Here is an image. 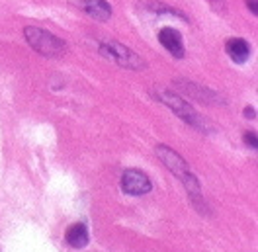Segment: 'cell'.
<instances>
[{
    "label": "cell",
    "instance_id": "obj_1",
    "mask_svg": "<svg viewBox=\"0 0 258 252\" xmlns=\"http://www.w3.org/2000/svg\"><path fill=\"white\" fill-rule=\"evenodd\" d=\"M26 41L32 45L33 51H37L43 57H61L67 51V43L63 39H59L57 35L43 30V28H35V26H28L24 30Z\"/></svg>",
    "mask_w": 258,
    "mask_h": 252
},
{
    "label": "cell",
    "instance_id": "obj_2",
    "mask_svg": "<svg viewBox=\"0 0 258 252\" xmlns=\"http://www.w3.org/2000/svg\"><path fill=\"white\" fill-rule=\"evenodd\" d=\"M157 155L159 158L162 160V164L170 170V172L174 174L176 178L182 180V184L186 186V190L196 196L198 192H200V184H198V180L194 178V174L190 172V168H188V164L184 162V158L178 155L176 151H172V149H168V147H157Z\"/></svg>",
    "mask_w": 258,
    "mask_h": 252
},
{
    "label": "cell",
    "instance_id": "obj_3",
    "mask_svg": "<svg viewBox=\"0 0 258 252\" xmlns=\"http://www.w3.org/2000/svg\"><path fill=\"white\" fill-rule=\"evenodd\" d=\"M100 53L108 59H112L113 63H117L119 67H125V69H133V71H139V69H145V61L129 47H125L123 43H117V41H104L100 45Z\"/></svg>",
    "mask_w": 258,
    "mask_h": 252
},
{
    "label": "cell",
    "instance_id": "obj_4",
    "mask_svg": "<svg viewBox=\"0 0 258 252\" xmlns=\"http://www.w3.org/2000/svg\"><path fill=\"white\" fill-rule=\"evenodd\" d=\"M159 98H161L162 102L170 108V110L176 113L180 119H184L186 123H190V125L198 127V129H204V125H202V117L196 113V110H194L192 106L188 104V102H184L180 96L176 94H170V92H164V90H161L159 92Z\"/></svg>",
    "mask_w": 258,
    "mask_h": 252
},
{
    "label": "cell",
    "instance_id": "obj_5",
    "mask_svg": "<svg viewBox=\"0 0 258 252\" xmlns=\"http://www.w3.org/2000/svg\"><path fill=\"white\" fill-rule=\"evenodd\" d=\"M151 188H153V184H151L149 176L141 170L129 168L121 176V190L129 196H143V194H149Z\"/></svg>",
    "mask_w": 258,
    "mask_h": 252
},
{
    "label": "cell",
    "instance_id": "obj_6",
    "mask_svg": "<svg viewBox=\"0 0 258 252\" xmlns=\"http://www.w3.org/2000/svg\"><path fill=\"white\" fill-rule=\"evenodd\" d=\"M159 41H161V45L170 55H174L178 59H182L184 57V43H182V35L178 30H172V28H162L161 32H159Z\"/></svg>",
    "mask_w": 258,
    "mask_h": 252
},
{
    "label": "cell",
    "instance_id": "obj_7",
    "mask_svg": "<svg viewBox=\"0 0 258 252\" xmlns=\"http://www.w3.org/2000/svg\"><path fill=\"white\" fill-rule=\"evenodd\" d=\"M82 10L96 22H108L112 18V6L106 0H84Z\"/></svg>",
    "mask_w": 258,
    "mask_h": 252
},
{
    "label": "cell",
    "instance_id": "obj_8",
    "mask_svg": "<svg viewBox=\"0 0 258 252\" xmlns=\"http://www.w3.org/2000/svg\"><path fill=\"white\" fill-rule=\"evenodd\" d=\"M225 49H227V55L239 65L246 63L248 57H250V45H248V41H244L242 37H233V39H229L225 43Z\"/></svg>",
    "mask_w": 258,
    "mask_h": 252
},
{
    "label": "cell",
    "instance_id": "obj_9",
    "mask_svg": "<svg viewBox=\"0 0 258 252\" xmlns=\"http://www.w3.org/2000/svg\"><path fill=\"white\" fill-rule=\"evenodd\" d=\"M64 238L73 248H84L88 244V229L82 223H75L67 229Z\"/></svg>",
    "mask_w": 258,
    "mask_h": 252
},
{
    "label": "cell",
    "instance_id": "obj_10",
    "mask_svg": "<svg viewBox=\"0 0 258 252\" xmlns=\"http://www.w3.org/2000/svg\"><path fill=\"white\" fill-rule=\"evenodd\" d=\"M244 139H246V145H250L252 149H256V135L254 133H246Z\"/></svg>",
    "mask_w": 258,
    "mask_h": 252
},
{
    "label": "cell",
    "instance_id": "obj_11",
    "mask_svg": "<svg viewBox=\"0 0 258 252\" xmlns=\"http://www.w3.org/2000/svg\"><path fill=\"white\" fill-rule=\"evenodd\" d=\"M246 4H248V8H250V12L256 16L258 14V6H256V0H246Z\"/></svg>",
    "mask_w": 258,
    "mask_h": 252
}]
</instances>
